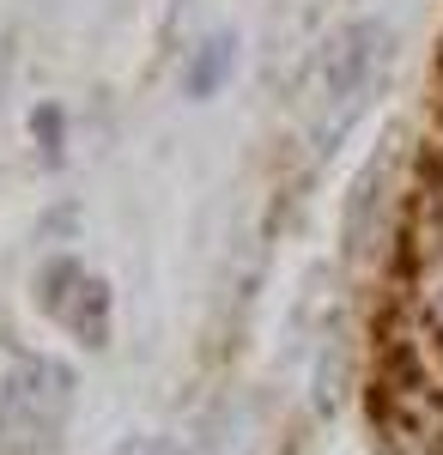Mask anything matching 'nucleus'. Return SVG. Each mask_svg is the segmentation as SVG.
I'll list each match as a JSON object with an SVG mask.
<instances>
[{
	"instance_id": "obj_2",
	"label": "nucleus",
	"mask_w": 443,
	"mask_h": 455,
	"mask_svg": "<svg viewBox=\"0 0 443 455\" xmlns=\"http://www.w3.org/2000/svg\"><path fill=\"white\" fill-rule=\"evenodd\" d=\"M79 371L55 352L0 347V455H55L68 437Z\"/></svg>"
},
{
	"instance_id": "obj_9",
	"label": "nucleus",
	"mask_w": 443,
	"mask_h": 455,
	"mask_svg": "<svg viewBox=\"0 0 443 455\" xmlns=\"http://www.w3.org/2000/svg\"><path fill=\"white\" fill-rule=\"evenodd\" d=\"M79 274H85V261L73 255V249H49L43 261H36V280H31V298L43 315H55L61 304H68V291L79 285Z\"/></svg>"
},
{
	"instance_id": "obj_5",
	"label": "nucleus",
	"mask_w": 443,
	"mask_h": 455,
	"mask_svg": "<svg viewBox=\"0 0 443 455\" xmlns=\"http://www.w3.org/2000/svg\"><path fill=\"white\" fill-rule=\"evenodd\" d=\"M68 340H79L85 352H103L109 340H116V291H109V280H103L98 267H85L79 274V285L68 291V304L49 315Z\"/></svg>"
},
{
	"instance_id": "obj_4",
	"label": "nucleus",
	"mask_w": 443,
	"mask_h": 455,
	"mask_svg": "<svg viewBox=\"0 0 443 455\" xmlns=\"http://www.w3.org/2000/svg\"><path fill=\"white\" fill-rule=\"evenodd\" d=\"M395 195H401V171H395V152H371L352 188L341 201V255L346 261H371L376 249H389V237L401 243L407 219L395 212Z\"/></svg>"
},
{
	"instance_id": "obj_8",
	"label": "nucleus",
	"mask_w": 443,
	"mask_h": 455,
	"mask_svg": "<svg viewBox=\"0 0 443 455\" xmlns=\"http://www.w3.org/2000/svg\"><path fill=\"white\" fill-rule=\"evenodd\" d=\"M25 128H31L36 164H43V171H61V164H68V146H73V116H68V104H55V98L31 104Z\"/></svg>"
},
{
	"instance_id": "obj_6",
	"label": "nucleus",
	"mask_w": 443,
	"mask_h": 455,
	"mask_svg": "<svg viewBox=\"0 0 443 455\" xmlns=\"http://www.w3.org/2000/svg\"><path fill=\"white\" fill-rule=\"evenodd\" d=\"M238 61H243V36L231 31V25L195 36V43L182 49V98H189V104H213V98L238 79Z\"/></svg>"
},
{
	"instance_id": "obj_3",
	"label": "nucleus",
	"mask_w": 443,
	"mask_h": 455,
	"mask_svg": "<svg viewBox=\"0 0 443 455\" xmlns=\"http://www.w3.org/2000/svg\"><path fill=\"white\" fill-rule=\"evenodd\" d=\"M395 328L401 352L443 383V207L413 188L407 231L395 243Z\"/></svg>"
},
{
	"instance_id": "obj_1",
	"label": "nucleus",
	"mask_w": 443,
	"mask_h": 455,
	"mask_svg": "<svg viewBox=\"0 0 443 455\" xmlns=\"http://www.w3.org/2000/svg\"><path fill=\"white\" fill-rule=\"evenodd\" d=\"M395 68V25L383 12H352L322 36L304 73V140L310 158H334L341 140L365 122Z\"/></svg>"
},
{
	"instance_id": "obj_7",
	"label": "nucleus",
	"mask_w": 443,
	"mask_h": 455,
	"mask_svg": "<svg viewBox=\"0 0 443 455\" xmlns=\"http://www.w3.org/2000/svg\"><path fill=\"white\" fill-rule=\"evenodd\" d=\"M225 450H231V419L225 413H201V419L152 431V437H128L109 455H225Z\"/></svg>"
},
{
	"instance_id": "obj_10",
	"label": "nucleus",
	"mask_w": 443,
	"mask_h": 455,
	"mask_svg": "<svg viewBox=\"0 0 443 455\" xmlns=\"http://www.w3.org/2000/svg\"><path fill=\"white\" fill-rule=\"evenodd\" d=\"M419 195H425V201H438V207H443V134L431 140V171H425V182H419Z\"/></svg>"
}]
</instances>
